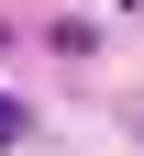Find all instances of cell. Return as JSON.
Masks as SVG:
<instances>
[{
  "label": "cell",
  "instance_id": "6da1fadb",
  "mask_svg": "<svg viewBox=\"0 0 144 156\" xmlns=\"http://www.w3.org/2000/svg\"><path fill=\"white\" fill-rule=\"evenodd\" d=\"M0 134H22V112H11V101H0Z\"/></svg>",
  "mask_w": 144,
  "mask_h": 156
}]
</instances>
